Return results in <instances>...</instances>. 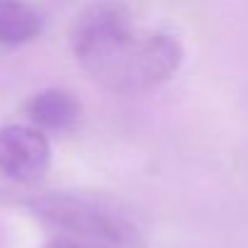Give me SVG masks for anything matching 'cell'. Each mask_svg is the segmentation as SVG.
Returning a JSON list of instances; mask_svg holds the SVG:
<instances>
[{
  "mask_svg": "<svg viewBox=\"0 0 248 248\" xmlns=\"http://www.w3.org/2000/svg\"><path fill=\"white\" fill-rule=\"evenodd\" d=\"M71 46L80 66L112 93L151 90L175 76L183 46L163 32H141L117 0L88 5L73 22Z\"/></svg>",
  "mask_w": 248,
  "mask_h": 248,
  "instance_id": "obj_1",
  "label": "cell"
},
{
  "mask_svg": "<svg viewBox=\"0 0 248 248\" xmlns=\"http://www.w3.org/2000/svg\"><path fill=\"white\" fill-rule=\"evenodd\" d=\"M32 209L56 229L68 231L76 241L93 248H144L139 229L114 207L97 200L51 192L32 202Z\"/></svg>",
  "mask_w": 248,
  "mask_h": 248,
  "instance_id": "obj_2",
  "label": "cell"
},
{
  "mask_svg": "<svg viewBox=\"0 0 248 248\" xmlns=\"http://www.w3.org/2000/svg\"><path fill=\"white\" fill-rule=\"evenodd\" d=\"M51 166V146L42 129L8 124L0 129V173L17 183L39 180Z\"/></svg>",
  "mask_w": 248,
  "mask_h": 248,
  "instance_id": "obj_3",
  "label": "cell"
},
{
  "mask_svg": "<svg viewBox=\"0 0 248 248\" xmlns=\"http://www.w3.org/2000/svg\"><path fill=\"white\" fill-rule=\"evenodd\" d=\"M27 117L39 129L49 132H66L73 129L80 119V102L73 93L61 88H49L37 93L27 102Z\"/></svg>",
  "mask_w": 248,
  "mask_h": 248,
  "instance_id": "obj_4",
  "label": "cell"
},
{
  "mask_svg": "<svg viewBox=\"0 0 248 248\" xmlns=\"http://www.w3.org/2000/svg\"><path fill=\"white\" fill-rule=\"evenodd\" d=\"M44 30L42 15L25 0H0V44H27Z\"/></svg>",
  "mask_w": 248,
  "mask_h": 248,
  "instance_id": "obj_5",
  "label": "cell"
},
{
  "mask_svg": "<svg viewBox=\"0 0 248 248\" xmlns=\"http://www.w3.org/2000/svg\"><path fill=\"white\" fill-rule=\"evenodd\" d=\"M46 248H88V246H83V243L76 241V238H54Z\"/></svg>",
  "mask_w": 248,
  "mask_h": 248,
  "instance_id": "obj_6",
  "label": "cell"
}]
</instances>
